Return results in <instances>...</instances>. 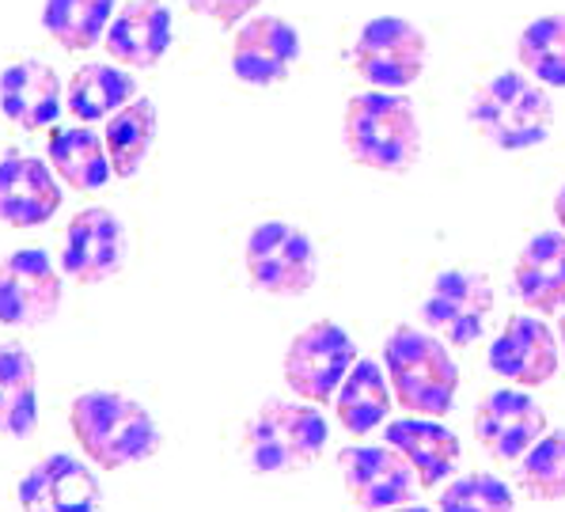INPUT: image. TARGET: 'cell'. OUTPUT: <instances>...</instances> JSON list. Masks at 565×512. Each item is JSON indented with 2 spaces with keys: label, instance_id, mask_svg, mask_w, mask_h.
I'll use <instances>...</instances> for the list:
<instances>
[{
  "label": "cell",
  "instance_id": "cell-1",
  "mask_svg": "<svg viewBox=\"0 0 565 512\" xmlns=\"http://www.w3.org/2000/svg\"><path fill=\"white\" fill-rule=\"evenodd\" d=\"M68 429H73L81 452L103 471H121L152 459L163 448V433L137 398L118 392H84L68 406Z\"/></svg>",
  "mask_w": 565,
  "mask_h": 512
},
{
  "label": "cell",
  "instance_id": "cell-2",
  "mask_svg": "<svg viewBox=\"0 0 565 512\" xmlns=\"http://www.w3.org/2000/svg\"><path fill=\"white\" fill-rule=\"evenodd\" d=\"M342 141L353 163L403 175L422 160V121L403 92H361L345 103Z\"/></svg>",
  "mask_w": 565,
  "mask_h": 512
},
{
  "label": "cell",
  "instance_id": "cell-3",
  "mask_svg": "<svg viewBox=\"0 0 565 512\" xmlns=\"http://www.w3.org/2000/svg\"><path fill=\"white\" fill-rule=\"evenodd\" d=\"M384 369L398 406L422 418H445L459 392V364L445 338L417 327H395L384 342Z\"/></svg>",
  "mask_w": 565,
  "mask_h": 512
},
{
  "label": "cell",
  "instance_id": "cell-4",
  "mask_svg": "<svg viewBox=\"0 0 565 512\" xmlns=\"http://www.w3.org/2000/svg\"><path fill=\"white\" fill-rule=\"evenodd\" d=\"M327 418L316 403L266 398L243 425V459L258 474H289L327 452Z\"/></svg>",
  "mask_w": 565,
  "mask_h": 512
},
{
  "label": "cell",
  "instance_id": "cell-5",
  "mask_svg": "<svg viewBox=\"0 0 565 512\" xmlns=\"http://www.w3.org/2000/svg\"><path fill=\"white\" fill-rule=\"evenodd\" d=\"M471 126L501 152H527L551 137L554 103L527 73H498L475 92L467 107Z\"/></svg>",
  "mask_w": 565,
  "mask_h": 512
},
{
  "label": "cell",
  "instance_id": "cell-6",
  "mask_svg": "<svg viewBox=\"0 0 565 512\" xmlns=\"http://www.w3.org/2000/svg\"><path fill=\"white\" fill-rule=\"evenodd\" d=\"M247 281L266 297H303L319 277V250L289 221H263L243 243Z\"/></svg>",
  "mask_w": 565,
  "mask_h": 512
},
{
  "label": "cell",
  "instance_id": "cell-7",
  "mask_svg": "<svg viewBox=\"0 0 565 512\" xmlns=\"http://www.w3.org/2000/svg\"><path fill=\"white\" fill-rule=\"evenodd\" d=\"M353 364H358V342L338 323L319 319V323L303 327L289 342L281 372H285L289 392H297L303 403L323 406V403H334L338 387L350 376Z\"/></svg>",
  "mask_w": 565,
  "mask_h": 512
},
{
  "label": "cell",
  "instance_id": "cell-8",
  "mask_svg": "<svg viewBox=\"0 0 565 512\" xmlns=\"http://www.w3.org/2000/svg\"><path fill=\"white\" fill-rule=\"evenodd\" d=\"M425 34L411 20L398 15H376L369 20L350 50L353 68L380 92L411 88L417 76L425 73Z\"/></svg>",
  "mask_w": 565,
  "mask_h": 512
},
{
  "label": "cell",
  "instance_id": "cell-9",
  "mask_svg": "<svg viewBox=\"0 0 565 512\" xmlns=\"http://www.w3.org/2000/svg\"><path fill=\"white\" fill-rule=\"evenodd\" d=\"M61 270L39 247H23L0 263V323L15 331L46 327L61 311Z\"/></svg>",
  "mask_w": 565,
  "mask_h": 512
},
{
  "label": "cell",
  "instance_id": "cell-10",
  "mask_svg": "<svg viewBox=\"0 0 565 512\" xmlns=\"http://www.w3.org/2000/svg\"><path fill=\"white\" fill-rule=\"evenodd\" d=\"M345 493L361 512H384L395 505H411L417 493V471L406 456L391 445H353L338 452Z\"/></svg>",
  "mask_w": 565,
  "mask_h": 512
},
{
  "label": "cell",
  "instance_id": "cell-11",
  "mask_svg": "<svg viewBox=\"0 0 565 512\" xmlns=\"http://www.w3.org/2000/svg\"><path fill=\"white\" fill-rule=\"evenodd\" d=\"M493 311V285L478 270L437 274L422 303V323L448 345H475Z\"/></svg>",
  "mask_w": 565,
  "mask_h": 512
},
{
  "label": "cell",
  "instance_id": "cell-12",
  "mask_svg": "<svg viewBox=\"0 0 565 512\" xmlns=\"http://www.w3.org/2000/svg\"><path fill=\"white\" fill-rule=\"evenodd\" d=\"M126 266V224L103 205H88L68 221L61 270L76 285H103Z\"/></svg>",
  "mask_w": 565,
  "mask_h": 512
},
{
  "label": "cell",
  "instance_id": "cell-13",
  "mask_svg": "<svg viewBox=\"0 0 565 512\" xmlns=\"http://www.w3.org/2000/svg\"><path fill=\"white\" fill-rule=\"evenodd\" d=\"M546 433V414L527 392L516 387H501L490 392L475 410V437L482 452L498 463L524 459L527 448Z\"/></svg>",
  "mask_w": 565,
  "mask_h": 512
},
{
  "label": "cell",
  "instance_id": "cell-14",
  "mask_svg": "<svg viewBox=\"0 0 565 512\" xmlns=\"http://www.w3.org/2000/svg\"><path fill=\"white\" fill-rule=\"evenodd\" d=\"M23 512H103V486L76 456H46L20 482Z\"/></svg>",
  "mask_w": 565,
  "mask_h": 512
},
{
  "label": "cell",
  "instance_id": "cell-15",
  "mask_svg": "<svg viewBox=\"0 0 565 512\" xmlns=\"http://www.w3.org/2000/svg\"><path fill=\"white\" fill-rule=\"evenodd\" d=\"M300 61V34L281 15H255L236 31L232 42V73L250 88L281 84Z\"/></svg>",
  "mask_w": 565,
  "mask_h": 512
},
{
  "label": "cell",
  "instance_id": "cell-16",
  "mask_svg": "<svg viewBox=\"0 0 565 512\" xmlns=\"http://www.w3.org/2000/svg\"><path fill=\"white\" fill-rule=\"evenodd\" d=\"M61 210L57 171L39 156H0V224L8 228H39Z\"/></svg>",
  "mask_w": 565,
  "mask_h": 512
},
{
  "label": "cell",
  "instance_id": "cell-17",
  "mask_svg": "<svg viewBox=\"0 0 565 512\" xmlns=\"http://www.w3.org/2000/svg\"><path fill=\"white\" fill-rule=\"evenodd\" d=\"M490 369L520 387H543L558 372V338L539 316H512L490 345Z\"/></svg>",
  "mask_w": 565,
  "mask_h": 512
},
{
  "label": "cell",
  "instance_id": "cell-18",
  "mask_svg": "<svg viewBox=\"0 0 565 512\" xmlns=\"http://www.w3.org/2000/svg\"><path fill=\"white\" fill-rule=\"evenodd\" d=\"M175 39V20L163 0H129L118 8V15L107 28V54L126 68H156L171 50Z\"/></svg>",
  "mask_w": 565,
  "mask_h": 512
},
{
  "label": "cell",
  "instance_id": "cell-19",
  "mask_svg": "<svg viewBox=\"0 0 565 512\" xmlns=\"http://www.w3.org/2000/svg\"><path fill=\"white\" fill-rule=\"evenodd\" d=\"M65 84L46 61H15L0 73V115L20 129H46L61 118Z\"/></svg>",
  "mask_w": 565,
  "mask_h": 512
},
{
  "label": "cell",
  "instance_id": "cell-20",
  "mask_svg": "<svg viewBox=\"0 0 565 512\" xmlns=\"http://www.w3.org/2000/svg\"><path fill=\"white\" fill-rule=\"evenodd\" d=\"M512 289L535 316H558L565 308V236L539 232L516 255Z\"/></svg>",
  "mask_w": 565,
  "mask_h": 512
},
{
  "label": "cell",
  "instance_id": "cell-21",
  "mask_svg": "<svg viewBox=\"0 0 565 512\" xmlns=\"http://www.w3.org/2000/svg\"><path fill=\"white\" fill-rule=\"evenodd\" d=\"M387 445L398 448V452L406 456V463L417 471V482L425 486V490H433L437 482H448L451 474H456L459 467V437L448 429V425H440V418H422V414H414V418H398L387 425Z\"/></svg>",
  "mask_w": 565,
  "mask_h": 512
},
{
  "label": "cell",
  "instance_id": "cell-22",
  "mask_svg": "<svg viewBox=\"0 0 565 512\" xmlns=\"http://www.w3.org/2000/svg\"><path fill=\"white\" fill-rule=\"evenodd\" d=\"M46 156L50 168L57 171V179H65L73 190L81 194H92V190H103L110 179H115V168H110L107 156V141L88 126H54L46 141Z\"/></svg>",
  "mask_w": 565,
  "mask_h": 512
},
{
  "label": "cell",
  "instance_id": "cell-23",
  "mask_svg": "<svg viewBox=\"0 0 565 512\" xmlns=\"http://www.w3.org/2000/svg\"><path fill=\"white\" fill-rule=\"evenodd\" d=\"M39 425V372L20 342H0V437L23 440Z\"/></svg>",
  "mask_w": 565,
  "mask_h": 512
},
{
  "label": "cell",
  "instance_id": "cell-24",
  "mask_svg": "<svg viewBox=\"0 0 565 512\" xmlns=\"http://www.w3.org/2000/svg\"><path fill=\"white\" fill-rule=\"evenodd\" d=\"M134 99H137L134 68L118 65V61L115 65L110 61H88V65L76 68L65 88V103L76 121H103Z\"/></svg>",
  "mask_w": 565,
  "mask_h": 512
},
{
  "label": "cell",
  "instance_id": "cell-25",
  "mask_svg": "<svg viewBox=\"0 0 565 512\" xmlns=\"http://www.w3.org/2000/svg\"><path fill=\"white\" fill-rule=\"evenodd\" d=\"M334 410H338L342 429L353 433V437H369L376 425H384L391 414L387 369H380V364L369 358H358V364L350 369V376H345L342 387H338Z\"/></svg>",
  "mask_w": 565,
  "mask_h": 512
},
{
  "label": "cell",
  "instance_id": "cell-26",
  "mask_svg": "<svg viewBox=\"0 0 565 512\" xmlns=\"http://www.w3.org/2000/svg\"><path fill=\"white\" fill-rule=\"evenodd\" d=\"M156 129H160V115H156V103L145 99V95H137L134 103H126V107L107 118L103 141H107L115 179H134L145 168L156 141Z\"/></svg>",
  "mask_w": 565,
  "mask_h": 512
},
{
  "label": "cell",
  "instance_id": "cell-27",
  "mask_svg": "<svg viewBox=\"0 0 565 512\" xmlns=\"http://www.w3.org/2000/svg\"><path fill=\"white\" fill-rule=\"evenodd\" d=\"M115 20V0H46L42 28L68 54L99 46Z\"/></svg>",
  "mask_w": 565,
  "mask_h": 512
},
{
  "label": "cell",
  "instance_id": "cell-28",
  "mask_svg": "<svg viewBox=\"0 0 565 512\" xmlns=\"http://www.w3.org/2000/svg\"><path fill=\"white\" fill-rule=\"evenodd\" d=\"M516 57L527 76L546 88H565V12L539 15L516 42Z\"/></svg>",
  "mask_w": 565,
  "mask_h": 512
},
{
  "label": "cell",
  "instance_id": "cell-29",
  "mask_svg": "<svg viewBox=\"0 0 565 512\" xmlns=\"http://www.w3.org/2000/svg\"><path fill=\"white\" fill-rule=\"evenodd\" d=\"M516 482L532 501H565V429L543 433L527 448Z\"/></svg>",
  "mask_w": 565,
  "mask_h": 512
},
{
  "label": "cell",
  "instance_id": "cell-30",
  "mask_svg": "<svg viewBox=\"0 0 565 512\" xmlns=\"http://www.w3.org/2000/svg\"><path fill=\"white\" fill-rule=\"evenodd\" d=\"M440 512H512V490L498 474H459L440 490Z\"/></svg>",
  "mask_w": 565,
  "mask_h": 512
},
{
  "label": "cell",
  "instance_id": "cell-31",
  "mask_svg": "<svg viewBox=\"0 0 565 512\" xmlns=\"http://www.w3.org/2000/svg\"><path fill=\"white\" fill-rule=\"evenodd\" d=\"M198 15L221 23V28H236V23L247 20L250 12L258 8V0H186Z\"/></svg>",
  "mask_w": 565,
  "mask_h": 512
},
{
  "label": "cell",
  "instance_id": "cell-32",
  "mask_svg": "<svg viewBox=\"0 0 565 512\" xmlns=\"http://www.w3.org/2000/svg\"><path fill=\"white\" fill-rule=\"evenodd\" d=\"M554 216H558L562 232H565V186L558 190V198H554Z\"/></svg>",
  "mask_w": 565,
  "mask_h": 512
},
{
  "label": "cell",
  "instance_id": "cell-33",
  "mask_svg": "<svg viewBox=\"0 0 565 512\" xmlns=\"http://www.w3.org/2000/svg\"><path fill=\"white\" fill-rule=\"evenodd\" d=\"M384 512H433V509H425V505H414V501H411V505H395V509H384Z\"/></svg>",
  "mask_w": 565,
  "mask_h": 512
},
{
  "label": "cell",
  "instance_id": "cell-34",
  "mask_svg": "<svg viewBox=\"0 0 565 512\" xmlns=\"http://www.w3.org/2000/svg\"><path fill=\"white\" fill-rule=\"evenodd\" d=\"M558 338H562V358H565V316L558 319Z\"/></svg>",
  "mask_w": 565,
  "mask_h": 512
}]
</instances>
